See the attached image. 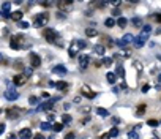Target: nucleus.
I'll return each instance as SVG.
<instances>
[{"label": "nucleus", "mask_w": 161, "mask_h": 139, "mask_svg": "<svg viewBox=\"0 0 161 139\" xmlns=\"http://www.w3.org/2000/svg\"><path fill=\"white\" fill-rule=\"evenodd\" d=\"M136 114H137V115H144V114H145V106H144V104L136 109Z\"/></svg>", "instance_id": "473e14b6"}, {"label": "nucleus", "mask_w": 161, "mask_h": 139, "mask_svg": "<svg viewBox=\"0 0 161 139\" xmlns=\"http://www.w3.org/2000/svg\"><path fill=\"white\" fill-rule=\"evenodd\" d=\"M19 139H32V130L30 128H22L19 131Z\"/></svg>", "instance_id": "1a4fd4ad"}, {"label": "nucleus", "mask_w": 161, "mask_h": 139, "mask_svg": "<svg viewBox=\"0 0 161 139\" xmlns=\"http://www.w3.org/2000/svg\"><path fill=\"white\" fill-rule=\"evenodd\" d=\"M147 125H150L152 128H156L158 125H159V122H158V120H155V119H150L149 122H147Z\"/></svg>", "instance_id": "7c9ffc66"}, {"label": "nucleus", "mask_w": 161, "mask_h": 139, "mask_svg": "<svg viewBox=\"0 0 161 139\" xmlns=\"http://www.w3.org/2000/svg\"><path fill=\"white\" fill-rule=\"evenodd\" d=\"M41 130H44V131L51 130V125H49V122H43V123H41Z\"/></svg>", "instance_id": "e433bc0d"}, {"label": "nucleus", "mask_w": 161, "mask_h": 139, "mask_svg": "<svg viewBox=\"0 0 161 139\" xmlns=\"http://www.w3.org/2000/svg\"><path fill=\"white\" fill-rule=\"evenodd\" d=\"M100 139H111V136H109V133H104L100 136Z\"/></svg>", "instance_id": "37998d69"}, {"label": "nucleus", "mask_w": 161, "mask_h": 139, "mask_svg": "<svg viewBox=\"0 0 161 139\" xmlns=\"http://www.w3.org/2000/svg\"><path fill=\"white\" fill-rule=\"evenodd\" d=\"M55 87L57 89H60V90H66V82H63V81H59V82H55Z\"/></svg>", "instance_id": "cd10ccee"}, {"label": "nucleus", "mask_w": 161, "mask_h": 139, "mask_svg": "<svg viewBox=\"0 0 161 139\" xmlns=\"http://www.w3.org/2000/svg\"><path fill=\"white\" fill-rule=\"evenodd\" d=\"M6 115H8V119H18V117H19V112H18L16 109H8Z\"/></svg>", "instance_id": "6ab92c4d"}, {"label": "nucleus", "mask_w": 161, "mask_h": 139, "mask_svg": "<svg viewBox=\"0 0 161 139\" xmlns=\"http://www.w3.org/2000/svg\"><path fill=\"white\" fill-rule=\"evenodd\" d=\"M52 73L59 74V76H63V74H66V68H65V65H55L52 68Z\"/></svg>", "instance_id": "9b49d317"}, {"label": "nucleus", "mask_w": 161, "mask_h": 139, "mask_svg": "<svg viewBox=\"0 0 161 139\" xmlns=\"http://www.w3.org/2000/svg\"><path fill=\"white\" fill-rule=\"evenodd\" d=\"M109 136H111V137H117V136H118V130H117L115 127H114V128H111V131H109Z\"/></svg>", "instance_id": "72a5a7b5"}, {"label": "nucleus", "mask_w": 161, "mask_h": 139, "mask_svg": "<svg viewBox=\"0 0 161 139\" xmlns=\"http://www.w3.org/2000/svg\"><path fill=\"white\" fill-rule=\"evenodd\" d=\"M69 55H71V57H76V52H78V49H76V41H74V43L71 44V46H69Z\"/></svg>", "instance_id": "5701e85b"}, {"label": "nucleus", "mask_w": 161, "mask_h": 139, "mask_svg": "<svg viewBox=\"0 0 161 139\" xmlns=\"http://www.w3.org/2000/svg\"><path fill=\"white\" fill-rule=\"evenodd\" d=\"M10 6H11V3H10V2H5V3L2 5V10H3V18H10Z\"/></svg>", "instance_id": "4468645a"}, {"label": "nucleus", "mask_w": 161, "mask_h": 139, "mask_svg": "<svg viewBox=\"0 0 161 139\" xmlns=\"http://www.w3.org/2000/svg\"><path fill=\"white\" fill-rule=\"evenodd\" d=\"M95 5H96V6H100V8H103V6L106 5V2H96Z\"/></svg>", "instance_id": "49530a36"}, {"label": "nucleus", "mask_w": 161, "mask_h": 139, "mask_svg": "<svg viewBox=\"0 0 161 139\" xmlns=\"http://www.w3.org/2000/svg\"><path fill=\"white\" fill-rule=\"evenodd\" d=\"M24 76H25V78H30V76H32V66L24 70Z\"/></svg>", "instance_id": "ea45409f"}, {"label": "nucleus", "mask_w": 161, "mask_h": 139, "mask_svg": "<svg viewBox=\"0 0 161 139\" xmlns=\"http://www.w3.org/2000/svg\"><path fill=\"white\" fill-rule=\"evenodd\" d=\"M96 114L101 115V117H108L109 115V111L104 109V108H96Z\"/></svg>", "instance_id": "412c9836"}, {"label": "nucleus", "mask_w": 161, "mask_h": 139, "mask_svg": "<svg viewBox=\"0 0 161 139\" xmlns=\"http://www.w3.org/2000/svg\"><path fill=\"white\" fill-rule=\"evenodd\" d=\"M29 103L32 104V106H35V104L38 103V98H37V96H30V98H29Z\"/></svg>", "instance_id": "a19ab883"}, {"label": "nucleus", "mask_w": 161, "mask_h": 139, "mask_svg": "<svg viewBox=\"0 0 161 139\" xmlns=\"http://www.w3.org/2000/svg\"><path fill=\"white\" fill-rule=\"evenodd\" d=\"M150 32H152V25H144L142 27V30H141V35L134 40V44H136V47H142L144 46V43L147 41V38H149V35H150Z\"/></svg>", "instance_id": "f03ea898"}, {"label": "nucleus", "mask_w": 161, "mask_h": 139, "mask_svg": "<svg viewBox=\"0 0 161 139\" xmlns=\"http://www.w3.org/2000/svg\"><path fill=\"white\" fill-rule=\"evenodd\" d=\"M149 89H150V86H149V84H145V86L142 87V92H144V93H145V92H149Z\"/></svg>", "instance_id": "c03bdc74"}, {"label": "nucleus", "mask_w": 161, "mask_h": 139, "mask_svg": "<svg viewBox=\"0 0 161 139\" xmlns=\"http://www.w3.org/2000/svg\"><path fill=\"white\" fill-rule=\"evenodd\" d=\"M114 24H117L114 21V18H108L106 21H104V25H106V27H114Z\"/></svg>", "instance_id": "bb28decb"}, {"label": "nucleus", "mask_w": 161, "mask_h": 139, "mask_svg": "<svg viewBox=\"0 0 161 139\" xmlns=\"http://www.w3.org/2000/svg\"><path fill=\"white\" fill-rule=\"evenodd\" d=\"M106 79H108L109 84H115V74L114 73H108L106 74Z\"/></svg>", "instance_id": "4be33fe9"}, {"label": "nucleus", "mask_w": 161, "mask_h": 139, "mask_svg": "<svg viewBox=\"0 0 161 139\" xmlns=\"http://www.w3.org/2000/svg\"><path fill=\"white\" fill-rule=\"evenodd\" d=\"M76 46H78L79 49H85V47H87V43H85L84 40H78V41H76Z\"/></svg>", "instance_id": "c85d7f7f"}, {"label": "nucleus", "mask_w": 161, "mask_h": 139, "mask_svg": "<svg viewBox=\"0 0 161 139\" xmlns=\"http://www.w3.org/2000/svg\"><path fill=\"white\" fill-rule=\"evenodd\" d=\"M52 130L55 131V133H59V131L63 130V125H62V123H54L52 125Z\"/></svg>", "instance_id": "c756f323"}, {"label": "nucleus", "mask_w": 161, "mask_h": 139, "mask_svg": "<svg viewBox=\"0 0 161 139\" xmlns=\"http://www.w3.org/2000/svg\"><path fill=\"white\" fill-rule=\"evenodd\" d=\"M120 55H122V57H130L131 51H130V49H122V51H120Z\"/></svg>", "instance_id": "c9c22d12"}, {"label": "nucleus", "mask_w": 161, "mask_h": 139, "mask_svg": "<svg viewBox=\"0 0 161 139\" xmlns=\"http://www.w3.org/2000/svg\"><path fill=\"white\" fill-rule=\"evenodd\" d=\"M65 139H74V133H68V134L65 136Z\"/></svg>", "instance_id": "a18cd8bd"}, {"label": "nucleus", "mask_w": 161, "mask_h": 139, "mask_svg": "<svg viewBox=\"0 0 161 139\" xmlns=\"http://www.w3.org/2000/svg\"><path fill=\"white\" fill-rule=\"evenodd\" d=\"M47 139H55V136H51V137H47Z\"/></svg>", "instance_id": "4d7b16f0"}, {"label": "nucleus", "mask_w": 161, "mask_h": 139, "mask_svg": "<svg viewBox=\"0 0 161 139\" xmlns=\"http://www.w3.org/2000/svg\"><path fill=\"white\" fill-rule=\"evenodd\" d=\"M117 71H118V76H122V78H123V73H125V71H123V68H122V66H118V68H117Z\"/></svg>", "instance_id": "79ce46f5"}, {"label": "nucleus", "mask_w": 161, "mask_h": 139, "mask_svg": "<svg viewBox=\"0 0 161 139\" xmlns=\"http://www.w3.org/2000/svg\"><path fill=\"white\" fill-rule=\"evenodd\" d=\"M156 35H161V27H159V29L156 30Z\"/></svg>", "instance_id": "6e6d98bb"}, {"label": "nucleus", "mask_w": 161, "mask_h": 139, "mask_svg": "<svg viewBox=\"0 0 161 139\" xmlns=\"http://www.w3.org/2000/svg\"><path fill=\"white\" fill-rule=\"evenodd\" d=\"M120 15H122V11L118 10V8H114V10H112V16H114V18H122Z\"/></svg>", "instance_id": "4c0bfd02"}, {"label": "nucleus", "mask_w": 161, "mask_h": 139, "mask_svg": "<svg viewBox=\"0 0 161 139\" xmlns=\"http://www.w3.org/2000/svg\"><path fill=\"white\" fill-rule=\"evenodd\" d=\"M18 25L21 27V29H29V25H30V24H29V22H25V21H21Z\"/></svg>", "instance_id": "58836bf2"}, {"label": "nucleus", "mask_w": 161, "mask_h": 139, "mask_svg": "<svg viewBox=\"0 0 161 139\" xmlns=\"http://www.w3.org/2000/svg\"><path fill=\"white\" fill-rule=\"evenodd\" d=\"M43 37L46 38V41H49V43H54V41L57 40V32H55L54 29H44Z\"/></svg>", "instance_id": "20e7f679"}, {"label": "nucleus", "mask_w": 161, "mask_h": 139, "mask_svg": "<svg viewBox=\"0 0 161 139\" xmlns=\"http://www.w3.org/2000/svg\"><path fill=\"white\" fill-rule=\"evenodd\" d=\"M156 21H158V22H161V15H156V18H155Z\"/></svg>", "instance_id": "5fc2aeb1"}, {"label": "nucleus", "mask_w": 161, "mask_h": 139, "mask_svg": "<svg viewBox=\"0 0 161 139\" xmlns=\"http://www.w3.org/2000/svg\"><path fill=\"white\" fill-rule=\"evenodd\" d=\"M29 59H30V65H32V68H38V66L41 65V59H40V55H38V54L32 52Z\"/></svg>", "instance_id": "0eeeda50"}, {"label": "nucleus", "mask_w": 161, "mask_h": 139, "mask_svg": "<svg viewBox=\"0 0 161 139\" xmlns=\"http://www.w3.org/2000/svg\"><path fill=\"white\" fill-rule=\"evenodd\" d=\"M103 65L106 66V68L112 66V59H111V57H104V59H103Z\"/></svg>", "instance_id": "a878e982"}, {"label": "nucleus", "mask_w": 161, "mask_h": 139, "mask_svg": "<svg viewBox=\"0 0 161 139\" xmlns=\"http://www.w3.org/2000/svg\"><path fill=\"white\" fill-rule=\"evenodd\" d=\"M153 139H159V137H153Z\"/></svg>", "instance_id": "13d9d810"}, {"label": "nucleus", "mask_w": 161, "mask_h": 139, "mask_svg": "<svg viewBox=\"0 0 161 139\" xmlns=\"http://www.w3.org/2000/svg\"><path fill=\"white\" fill-rule=\"evenodd\" d=\"M81 92H82V95H84V96H87V98H95V96H96V93H95V92H93V90L90 89L89 86H82Z\"/></svg>", "instance_id": "6e6552de"}, {"label": "nucleus", "mask_w": 161, "mask_h": 139, "mask_svg": "<svg viewBox=\"0 0 161 139\" xmlns=\"http://www.w3.org/2000/svg\"><path fill=\"white\" fill-rule=\"evenodd\" d=\"M52 100H49L47 103H43V104H40V106H38V111H49V109H51L52 108Z\"/></svg>", "instance_id": "f3484780"}, {"label": "nucleus", "mask_w": 161, "mask_h": 139, "mask_svg": "<svg viewBox=\"0 0 161 139\" xmlns=\"http://www.w3.org/2000/svg\"><path fill=\"white\" fill-rule=\"evenodd\" d=\"M16 68H22V63H21L19 60H18V63H16Z\"/></svg>", "instance_id": "864d4df0"}, {"label": "nucleus", "mask_w": 161, "mask_h": 139, "mask_svg": "<svg viewBox=\"0 0 161 139\" xmlns=\"http://www.w3.org/2000/svg\"><path fill=\"white\" fill-rule=\"evenodd\" d=\"M47 22H49V15H47L46 11H43V13H40V15H37V16H35L33 25L37 27V29H40V27H44Z\"/></svg>", "instance_id": "7ed1b4c3"}, {"label": "nucleus", "mask_w": 161, "mask_h": 139, "mask_svg": "<svg viewBox=\"0 0 161 139\" xmlns=\"http://www.w3.org/2000/svg\"><path fill=\"white\" fill-rule=\"evenodd\" d=\"M3 96H5V100H8V101H14V100L19 98V93H18L13 87H10V89H6V90H5Z\"/></svg>", "instance_id": "39448f33"}, {"label": "nucleus", "mask_w": 161, "mask_h": 139, "mask_svg": "<svg viewBox=\"0 0 161 139\" xmlns=\"http://www.w3.org/2000/svg\"><path fill=\"white\" fill-rule=\"evenodd\" d=\"M57 6L62 11H66V10H69L73 6V2H69V0H65L63 2V0H62V2H57Z\"/></svg>", "instance_id": "9d476101"}, {"label": "nucleus", "mask_w": 161, "mask_h": 139, "mask_svg": "<svg viewBox=\"0 0 161 139\" xmlns=\"http://www.w3.org/2000/svg\"><path fill=\"white\" fill-rule=\"evenodd\" d=\"M127 24H128V21L125 19V18H118V19H117V25H118V27H122V29H123V27L127 25Z\"/></svg>", "instance_id": "393cba45"}, {"label": "nucleus", "mask_w": 161, "mask_h": 139, "mask_svg": "<svg viewBox=\"0 0 161 139\" xmlns=\"http://www.w3.org/2000/svg\"><path fill=\"white\" fill-rule=\"evenodd\" d=\"M93 51H95V54H98V55H104V52H106V46L96 44V46L93 47Z\"/></svg>", "instance_id": "2eb2a0df"}, {"label": "nucleus", "mask_w": 161, "mask_h": 139, "mask_svg": "<svg viewBox=\"0 0 161 139\" xmlns=\"http://www.w3.org/2000/svg\"><path fill=\"white\" fill-rule=\"evenodd\" d=\"M62 120H63V123H69V122H71V115H69V114H63V115H62Z\"/></svg>", "instance_id": "f704fd0d"}, {"label": "nucleus", "mask_w": 161, "mask_h": 139, "mask_svg": "<svg viewBox=\"0 0 161 139\" xmlns=\"http://www.w3.org/2000/svg\"><path fill=\"white\" fill-rule=\"evenodd\" d=\"M33 139H44V136L38 133V134H35V136H33Z\"/></svg>", "instance_id": "de8ad7c7"}, {"label": "nucleus", "mask_w": 161, "mask_h": 139, "mask_svg": "<svg viewBox=\"0 0 161 139\" xmlns=\"http://www.w3.org/2000/svg\"><path fill=\"white\" fill-rule=\"evenodd\" d=\"M128 139H139L137 131H134V130H133V131H130V133H128Z\"/></svg>", "instance_id": "2f4dec72"}, {"label": "nucleus", "mask_w": 161, "mask_h": 139, "mask_svg": "<svg viewBox=\"0 0 161 139\" xmlns=\"http://www.w3.org/2000/svg\"><path fill=\"white\" fill-rule=\"evenodd\" d=\"M134 66H136L137 70H141V71H142V65H139V63H137V62H136V63H134Z\"/></svg>", "instance_id": "3c124183"}, {"label": "nucleus", "mask_w": 161, "mask_h": 139, "mask_svg": "<svg viewBox=\"0 0 161 139\" xmlns=\"http://www.w3.org/2000/svg\"><path fill=\"white\" fill-rule=\"evenodd\" d=\"M47 119L54 122V119H55V115H54V112H52V114H49V115H47Z\"/></svg>", "instance_id": "09e8293b"}, {"label": "nucleus", "mask_w": 161, "mask_h": 139, "mask_svg": "<svg viewBox=\"0 0 161 139\" xmlns=\"http://www.w3.org/2000/svg\"><path fill=\"white\" fill-rule=\"evenodd\" d=\"M89 63H90V55L81 54V55H79V66H81L82 70H85V68L89 66Z\"/></svg>", "instance_id": "423d86ee"}, {"label": "nucleus", "mask_w": 161, "mask_h": 139, "mask_svg": "<svg viewBox=\"0 0 161 139\" xmlns=\"http://www.w3.org/2000/svg\"><path fill=\"white\" fill-rule=\"evenodd\" d=\"M85 35H87V37H90V38L98 37V30L93 29V27H87V29H85Z\"/></svg>", "instance_id": "dca6fc26"}, {"label": "nucleus", "mask_w": 161, "mask_h": 139, "mask_svg": "<svg viewBox=\"0 0 161 139\" xmlns=\"http://www.w3.org/2000/svg\"><path fill=\"white\" fill-rule=\"evenodd\" d=\"M8 139H19V136H16V134H13V133H11V134L8 136Z\"/></svg>", "instance_id": "8fccbe9b"}, {"label": "nucleus", "mask_w": 161, "mask_h": 139, "mask_svg": "<svg viewBox=\"0 0 161 139\" xmlns=\"http://www.w3.org/2000/svg\"><path fill=\"white\" fill-rule=\"evenodd\" d=\"M10 46L13 47V49H16V51H19V49H24V47L27 46V40H25V37L24 35H14L11 40H10Z\"/></svg>", "instance_id": "f257e3e1"}, {"label": "nucleus", "mask_w": 161, "mask_h": 139, "mask_svg": "<svg viewBox=\"0 0 161 139\" xmlns=\"http://www.w3.org/2000/svg\"><path fill=\"white\" fill-rule=\"evenodd\" d=\"M103 41H104V44H108L109 47H112V46L115 44V41H112V40L108 37V35H103ZM104 44H103V46H104Z\"/></svg>", "instance_id": "aec40b11"}, {"label": "nucleus", "mask_w": 161, "mask_h": 139, "mask_svg": "<svg viewBox=\"0 0 161 139\" xmlns=\"http://www.w3.org/2000/svg\"><path fill=\"white\" fill-rule=\"evenodd\" d=\"M25 81H27V78H25L24 74H16L14 78H13V82H14L16 86H24Z\"/></svg>", "instance_id": "f8f14e48"}, {"label": "nucleus", "mask_w": 161, "mask_h": 139, "mask_svg": "<svg viewBox=\"0 0 161 139\" xmlns=\"http://www.w3.org/2000/svg\"><path fill=\"white\" fill-rule=\"evenodd\" d=\"M22 16H24V13H22V11H14V13L11 15V19H13V21H18V22H21Z\"/></svg>", "instance_id": "a211bd4d"}, {"label": "nucleus", "mask_w": 161, "mask_h": 139, "mask_svg": "<svg viewBox=\"0 0 161 139\" xmlns=\"http://www.w3.org/2000/svg\"><path fill=\"white\" fill-rule=\"evenodd\" d=\"M3 131H5V125L2 123V125H0V133H3Z\"/></svg>", "instance_id": "603ef678"}, {"label": "nucleus", "mask_w": 161, "mask_h": 139, "mask_svg": "<svg viewBox=\"0 0 161 139\" xmlns=\"http://www.w3.org/2000/svg\"><path fill=\"white\" fill-rule=\"evenodd\" d=\"M134 37H133L131 33H127V35H123V38H122V41H123V44H130V43H134Z\"/></svg>", "instance_id": "ddd939ff"}, {"label": "nucleus", "mask_w": 161, "mask_h": 139, "mask_svg": "<svg viewBox=\"0 0 161 139\" xmlns=\"http://www.w3.org/2000/svg\"><path fill=\"white\" fill-rule=\"evenodd\" d=\"M131 24L134 25V27H141L142 25V21H141V18H133L131 19Z\"/></svg>", "instance_id": "b1692460"}]
</instances>
